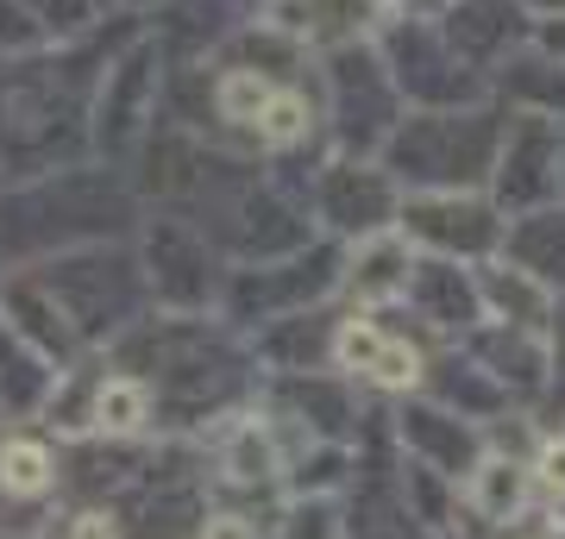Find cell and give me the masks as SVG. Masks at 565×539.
Here are the masks:
<instances>
[{
    "instance_id": "20",
    "label": "cell",
    "mask_w": 565,
    "mask_h": 539,
    "mask_svg": "<svg viewBox=\"0 0 565 539\" xmlns=\"http://www.w3.org/2000/svg\"><path fill=\"white\" fill-rule=\"evenodd\" d=\"M408 7H446V0H408Z\"/></svg>"
},
{
    "instance_id": "11",
    "label": "cell",
    "mask_w": 565,
    "mask_h": 539,
    "mask_svg": "<svg viewBox=\"0 0 565 539\" xmlns=\"http://www.w3.org/2000/svg\"><path fill=\"white\" fill-rule=\"evenodd\" d=\"M471 502H478V515L490 520H515L527 508V471L522 464H503V459H490L471 471Z\"/></svg>"
},
{
    "instance_id": "5",
    "label": "cell",
    "mask_w": 565,
    "mask_h": 539,
    "mask_svg": "<svg viewBox=\"0 0 565 539\" xmlns=\"http://www.w3.org/2000/svg\"><path fill=\"white\" fill-rule=\"evenodd\" d=\"M497 182H503L509 201L553 195V188H559V132H553V126H515Z\"/></svg>"
},
{
    "instance_id": "15",
    "label": "cell",
    "mask_w": 565,
    "mask_h": 539,
    "mask_svg": "<svg viewBox=\"0 0 565 539\" xmlns=\"http://www.w3.org/2000/svg\"><path fill=\"white\" fill-rule=\"evenodd\" d=\"M282 539H340V520L327 502H296L289 520H282Z\"/></svg>"
},
{
    "instance_id": "17",
    "label": "cell",
    "mask_w": 565,
    "mask_h": 539,
    "mask_svg": "<svg viewBox=\"0 0 565 539\" xmlns=\"http://www.w3.org/2000/svg\"><path fill=\"white\" fill-rule=\"evenodd\" d=\"M39 32V20H32V7L25 0H0V44H20Z\"/></svg>"
},
{
    "instance_id": "2",
    "label": "cell",
    "mask_w": 565,
    "mask_h": 539,
    "mask_svg": "<svg viewBox=\"0 0 565 539\" xmlns=\"http://www.w3.org/2000/svg\"><path fill=\"white\" fill-rule=\"evenodd\" d=\"M333 358L345 370H359L364 382H377V389H415L422 382V352L408 339H390L384 326H371V320H352L340 339H333Z\"/></svg>"
},
{
    "instance_id": "4",
    "label": "cell",
    "mask_w": 565,
    "mask_h": 539,
    "mask_svg": "<svg viewBox=\"0 0 565 539\" xmlns=\"http://www.w3.org/2000/svg\"><path fill=\"white\" fill-rule=\"evenodd\" d=\"M403 220H408V233H415V239L440 245V251H490V245H497V220H490V207L459 201V195L415 201Z\"/></svg>"
},
{
    "instance_id": "3",
    "label": "cell",
    "mask_w": 565,
    "mask_h": 539,
    "mask_svg": "<svg viewBox=\"0 0 565 539\" xmlns=\"http://www.w3.org/2000/svg\"><path fill=\"white\" fill-rule=\"evenodd\" d=\"M321 214L340 233H359V239H377V226L390 220V182L364 163H333L321 182Z\"/></svg>"
},
{
    "instance_id": "12",
    "label": "cell",
    "mask_w": 565,
    "mask_h": 539,
    "mask_svg": "<svg viewBox=\"0 0 565 539\" xmlns=\"http://www.w3.org/2000/svg\"><path fill=\"white\" fill-rule=\"evenodd\" d=\"M308 126H315L308 95H302V88H277V95H270V107L258 114V126H252V139L270 144V151H289V144L308 139Z\"/></svg>"
},
{
    "instance_id": "19",
    "label": "cell",
    "mask_w": 565,
    "mask_h": 539,
    "mask_svg": "<svg viewBox=\"0 0 565 539\" xmlns=\"http://www.w3.org/2000/svg\"><path fill=\"white\" fill-rule=\"evenodd\" d=\"M541 477L565 496V440H559V445H546V452H541Z\"/></svg>"
},
{
    "instance_id": "9",
    "label": "cell",
    "mask_w": 565,
    "mask_h": 539,
    "mask_svg": "<svg viewBox=\"0 0 565 539\" xmlns=\"http://www.w3.org/2000/svg\"><path fill=\"white\" fill-rule=\"evenodd\" d=\"M509 251H515V270L541 282H565V214H527L515 233H509Z\"/></svg>"
},
{
    "instance_id": "8",
    "label": "cell",
    "mask_w": 565,
    "mask_h": 539,
    "mask_svg": "<svg viewBox=\"0 0 565 539\" xmlns=\"http://www.w3.org/2000/svg\"><path fill=\"white\" fill-rule=\"evenodd\" d=\"M44 352L32 339H20L13 326L0 333V408L7 414H25V408H39L51 396V370H44Z\"/></svg>"
},
{
    "instance_id": "6",
    "label": "cell",
    "mask_w": 565,
    "mask_h": 539,
    "mask_svg": "<svg viewBox=\"0 0 565 539\" xmlns=\"http://www.w3.org/2000/svg\"><path fill=\"white\" fill-rule=\"evenodd\" d=\"M57 489V452L32 433H7L0 440V496L7 502H44Z\"/></svg>"
},
{
    "instance_id": "21",
    "label": "cell",
    "mask_w": 565,
    "mask_h": 539,
    "mask_svg": "<svg viewBox=\"0 0 565 539\" xmlns=\"http://www.w3.org/2000/svg\"><path fill=\"white\" fill-rule=\"evenodd\" d=\"M559 182H565V144H559Z\"/></svg>"
},
{
    "instance_id": "13",
    "label": "cell",
    "mask_w": 565,
    "mask_h": 539,
    "mask_svg": "<svg viewBox=\"0 0 565 539\" xmlns=\"http://www.w3.org/2000/svg\"><path fill=\"white\" fill-rule=\"evenodd\" d=\"M415 301L427 308V320L434 326H465V308H471V289L459 282V270H446V263H427V270H415Z\"/></svg>"
},
{
    "instance_id": "14",
    "label": "cell",
    "mask_w": 565,
    "mask_h": 539,
    "mask_svg": "<svg viewBox=\"0 0 565 539\" xmlns=\"http://www.w3.org/2000/svg\"><path fill=\"white\" fill-rule=\"evenodd\" d=\"M226 471L239 483H264L270 471H277V452H270V440H264L258 427H239L233 433V445H226Z\"/></svg>"
},
{
    "instance_id": "10",
    "label": "cell",
    "mask_w": 565,
    "mask_h": 539,
    "mask_svg": "<svg viewBox=\"0 0 565 539\" xmlns=\"http://www.w3.org/2000/svg\"><path fill=\"white\" fill-rule=\"evenodd\" d=\"M345 282H352V295L359 301H390V295H408L415 270H408V251L396 239H364Z\"/></svg>"
},
{
    "instance_id": "7",
    "label": "cell",
    "mask_w": 565,
    "mask_h": 539,
    "mask_svg": "<svg viewBox=\"0 0 565 539\" xmlns=\"http://www.w3.org/2000/svg\"><path fill=\"white\" fill-rule=\"evenodd\" d=\"M145 420H151V389H145L139 377L114 370V377L95 382V401H88V427H95L102 440H132V433H145Z\"/></svg>"
},
{
    "instance_id": "16",
    "label": "cell",
    "mask_w": 565,
    "mask_h": 539,
    "mask_svg": "<svg viewBox=\"0 0 565 539\" xmlns=\"http://www.w3.org/2000/svg\"><path fill=\"white\" fill-rule=\"evenodd\" d=\"M63 539H120V520L107 508H82V515L63 520Z\"/></svg>"
},
{
    "instance_id": "1",
    "label": "cell",
    "mask_w": 565,
    "mask_h": 539,
    "mask_svg": "<svg viewBox=\"0 0 565 539\" xmlns=\"http://www.w3.org/2000/svg\"><path fill=\"white\" fill-rule=\"evenodd\" d=\"M490 158V120L484 114H422L396 132V163L415 182H471L484 176Z\"/></svg>"
},
{
    "instance_id": "18",
    "label": "cell",
    "mask_w": 565,
    "mask_h": 539,
    "mask_svg": "<svg viewBox=\"0 0 565 539\" xmlns=\"http://www.w3.org/2000/svg\"><path fill=\"white\" fill-rule=\"evenodd\" d=\"M202 539H258V533H252L239 515H214V520L202 527Z\"/></svg>"
}]
</instances>
